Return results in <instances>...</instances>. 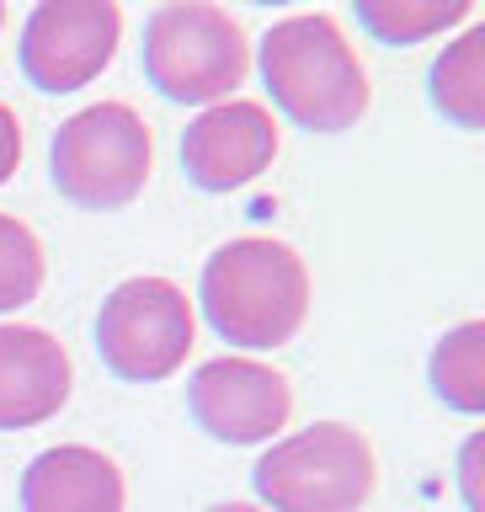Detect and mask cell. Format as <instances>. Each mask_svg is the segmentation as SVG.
<instances>
[{
	"label": "cell",
	"mask_w": 485,
	"mask_h": 512,
	"mask_svg": "<svg viewBox=\"0 0 485 512\" xmlns=\"http://www.w3.org/2000/svg\"><path fill=\"white\" fill-rule=\"evenodd\" d=\"M123 43V11L112 0H38L22 22L16 64L27 86L48 96L80 91L112 64Z\"/></svg>",
	"instance_id": "7"
},
{
	"label": "cell",
	"mask_w": 485,
	"mask_h": 512,
	"mask_svg": "<svg viewBox=\"0 0 485 512\" xmlns=\"http://www.w3.org/2000/svg\"><path fill=\"white\" fill-rule=\"evenodd\" d=\"M75 384L70 352L43 326H0V432L43 427L48 416L64 411Z\"/></svg>",
	"instance_id": "10"
},
{
	"label": "cell",
	"mask_w": 485,
	"mask_h": 512,
	"mask_svg": "<svg viewBox=\"0 0 485 512\" xmlns=\"http://www.w3.org/2000/svg\"><path fill=\"white\" fill-rule=\"evenodd\" d=\"M262 86L272 107L310 134H347L368 112V70L347 32L326 11H294L272 22L256 43Z\"/></svg>",
	"instance_id": "2"
},
{
	"label": "cell",
	"mask_w": 485,
	"mask_h": 512,
	"mask_svg": "<svg viewBox=\"0 0 485 512\" xmlns=\"http://www.w3.org/2000/svg\"><path fill=\"white\" fill-rule=\"evenodd\" d=\"M155 171V139L150 123L128 102H91L75 118L59 123L48 144V176L59 198L86 208V214H112L128 208L144 192Z\"/></svg>",
	"instance_id": "4"
},
{
	"label": "cell",
	"mask_w": 485,
	"mask_h": 512,
	"mask_svg": "<svg viewBox=\"0 0 485 512\" xmlns=\"http://www.w3.org/2000/svg\"><path fill=\"white\" fill-rule=\"evenodd\" d=\"M198 342V315L182 283L128 278L102 299L96 315V358L123 384H160L187 363Z\"/></svg>",
	"instance_id": "6"
},
{
	"label": "cell",
	"mask_w": 485,
	"mask_h": 512,
	"mask_svg": "<svg viewBox=\"0 0 485 512\" xmlns=\"http://www.w3.org/2000/svg\"><path fill=\"white\" fill-rule=\"evenodd\" d=\"M278 160V118L262 102L230 96L182 128V171L203 192H235Z\"/></svg>",
	"instance_id": "9"
},
{
	"label": "cell",
	"mask_w": 485,
	"mask_h": 512,
	"mask_svg": "<svg viewBox=\"0 0 485 512\" xmlns=\"http://www.w3.org/2000/svg\"><path fill=\"white\" fill-rule=\"evenodd\" d=\"M459 486H464V507L485 512V507H480V432L464 443V454H459Z\"/></svg>",
	"instance_id": "17"
},
{
	"label": "cell",
	"mask_w": 485,
	"mask_h": 512,
	"mask_svg": "<svg viewBox=\"0 0 485 512\" xmlns=\"http://www.w3.org/2000/svg\"><path fill=\"white\" fill-rule=\"evenodd\" d=\"M16 166H22V118L0 102V187L11 182Z\"/></svg>",
	"instance_id": "16"
},
{
	"label": "cell",
	"mask_w": 485,
	"mask_h": 512,
	"mask_svg": "<svg viewBox=\"0 0 485 512\" xmlns=\"http://www.w3.org/2000/svg\"><path fill=\"white\" fill-rule=\"evenodd\" d=\"M208 512H262V507H251V502H219V507H208Z\"/></svg>",
	"instance_id": "18"
},
{
	"label": "cell",
	"mask_w": 485,
	"mask_h": 512,
	"mask_svg": "<svg viewBox=\"0 0 485 512\" xmlns=\"http://www.w3.org/2000/svg\"><path fill=\"white\" fill-rule=\"evenodd\" d=\"M432 390L459 416L485 411V320H464V326L438 336V347H432Z\"/></svg>",
	"instance_id": "13"
},
{
	"label": "cell",
	"mask_w": 485,
	"mask_h": 512,
	"mask_svg": "<svg viewBox=\"0 0 485 512\" xmlns=\"http://www.w3.org/2000/svg\"><path fill=\"white\" fill-rule=\"evenodd\" d=\"M470 0H358V27L384 48H416L438 32L470 22Z\"/></svg>",
	"instance_id": "14"
},
{
	"label": "cell",
	"mask_w": 485,
	"mask_h": 512,
	"mask_svg": "<svg viewBox=\"0 0 485 512\" xmlns=\"http://www.w3.org/2000/svg\"><path fill=\"white\" fill-rule=\"evenodd\" d=\"M123 470L91 443L43 448L22 470V512H123Z\"/></svg>",
	"instance_id": "11"
},
{
	"label": "cell",
	"mask_w": 485,
	"mask_h": 512,
	"mask_svg": "<svg viewBox=\"0 0 485 512\" xmlns=\"http://www.w3.org/2000/svg\"><path fill=\"white\" fill-rule=\"evenodd\" d=\"M427 80H432V86H427L432 107H438L448 123L480 134V128H485V22L464 27L459 38L432 59Z\"/></svg>",
	"instance_id": "12"
},
{
	"label": "cell",
	"mask_w": 485,
	"mask_h": 512,
	"mask_svg": "<svg viewBox=\"0 0 485 512\" xmlns=\"http://www.w3.org/2000/svg\"><path fill=\"white\" fill-rule=\"evenodd\" d=\"M251 486L262 512H363L379 486V459L358 427L315 422L272 443L256 459Z\"/></svg>",
	"instance_id": "5"
},
{
	"label": "cell",
	"mask_w": 485,
	"mask_h": 512,
	"mask_svg": "<svg viewBox=\"0 0 485 512\" xmlns=\"http://www.w3.org/2000/svg\"><path fill=\"white\" fill-rule=\"evenodd\" d=\"M144 80L182 107H214L230 102L235 86L251 75V43L246 27L224 6L208 0H171L144 16L139 43Z\"/></svg>",
	"instance_id": "3"
},
{
	"label": "cell",
	"mask_w": 485,
	"mask_h": 512,
	"mask_svg": "<svg viewBox=\"0 0 485 512\" xmlns=\"http://www.w3.org/2000/svg\"><path fill=\"white\" fill-rule=\"evenodd\" d=\"M187 411L214 443L251 448V443H272L288 427L294 390L272 363L224 352V358H208L187 379Z\"/></svg>",
	"instance_id": "8"
},
{
	"label": "cell",
	"mask_w": 485,
	"mask_h": 512,
	"mask_svg": "<svg viewBox=\"0 0 485 512\" xmlns=\"http://www.w3.org/2000/svg\"><path fill=\"white\" fill-rule=\"evenodd\" d=\"M198 304L219 342L240 352L288 347L310 315V267L288 240L240 235L203 262Z\"/></svg>",
	"instance_id": "1"
},
{
	"label": "cell",
	"mask_w": 485,
	"mask_h": 512,
	"mask_svg": "<svg viewBox=\"0 0 485 512\" xmlns=\"http://www.w3.org/2000/svg\"><path fill=\"white\" fill-rule=\"evenodd\" d=\"M43 278H48L43 240L16 214H0V315H16L22 304L38 299Z\"/></svg>",
	"instance_id": "15"
},
{
	"label": "cell",
	"mask_w": 485,
	"mask_h": 512,
	"mask_svg": "<svg viewBox=\"0 0 485 512\" xmlns=\"http://www.w3.org/2000/svg\"><path fill=\"white\" fill-rule=\"evenodd\" d=\"M0 27H6V6H0Z\"/></svg>",
	"instance_id": "19"
}]
</instances>
